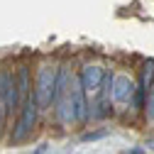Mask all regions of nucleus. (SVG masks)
Listing matches in <instances>:
<instances>
[{
	"label": "nucleus",
	"mask_w": 154,
	"mask_h": 154,
	"mask_svg": "<svg viewBox=\"0 0 154 154\" xmlns=\"http://www.w3.org/2000/svg\"><path fill=\"white\" fill-rule=\"evenodd\" d=\"M134 81L130 79V76H115L112 79V100L115 103H130V98L134 95Z\"/></svg>",
	"instance_id": "nucleus-5"
},
{
	"label": "nucleus",
	"mask_w": 154,
	"mask_h": 154,
	"mask_svg": "<svg viewBox=\"0 0 154 154\" xmlns=\"http://www.w3.org/2000/svg\"><path fill=\"white\" fill-rule=\"evenodd\" d=\"M147 118L154 122V86L147 91Z\"/></svg>",
	"instance_id": "nucleus-6"
},
{
	"label": "nucleus",
	"mask_w": 154,
	"mask_h": 154,
	"mask_svg": "<svg viewBox=\"0 0 154 154\" xmlns=\"http://www.w3.org/2000/svg\"><path fill=\"white\" fill-rule=\"evenodd\" d=\"M105 76H108V71H103L100 66H95V64H93V66H83V69H81L79 79H81V83H83V91L95 98V95L100 93V88H103Z\"/></svg>",
	"instance_id": "nucleus-4"
},
{
	"label": "nucleus",
	"mask_w": 154,
	"mask_h": 154,
	"mask_svg": "<svg viewBox=\"0 0 154 154\" xmlns=\"http://www.w3.org/2000/svg\"><path fill=\"white\" fill-rule=\"evenodd\" d=\"M105 134H108V130H100V132H86L83 134V142H91V140H100V137H105Z\"/></svg>",
	"instance_id": "nucleus-7"
},
{
	"label": "nucleus",
	"mask_w": 154,
	"mask_h": 154,
	"mask_svg": "<svg viewBox=\"0 0 154 154\" xmlns=\"http://www.w3.org/2000/svg\"><path fill=\"white\" fill-rule=\"evenodd\" d=\"M54 83H56L54 66H42L39 73H37V88H34V98H37L39 110L51 108V103H54Z\"/></svg>",
	"instance_id": "nucleus-2"
},
{
	"label": "nucleus",
	"mask_w": 154,
	"mask_h": 154,
	"mask_svg": "<svg viewBox=\"0 0 154 154\" xmlns=\"http://www.w3.org/2000/svg\"><path fill=\"white\" fill-rule=\"evenodd\" d=\"M37 110H39V105H37V98L32 93L20 105V118H17V125H15V132H12V142H25L29 137V132L37 122Z\"/></svg>",
	"instance_id": "nucleus-1"
},
{
	"label": "nucleus",
	"mask_w": 154,
	"mask_h": 154,
	"mask_svg": "<svg viewBox=\"0 0 154 154\" xmlns=\"http://www.w3.org/2000/svg\"><path fill=\"white\" fill-rule=\"evenodd\" d=\"M86 91L79 76L69 79V103H71V115H73V122H86L88 120V103H86Z\"/></svg>",
	"instance_id": "nucleus-3"
}]
</instances>
